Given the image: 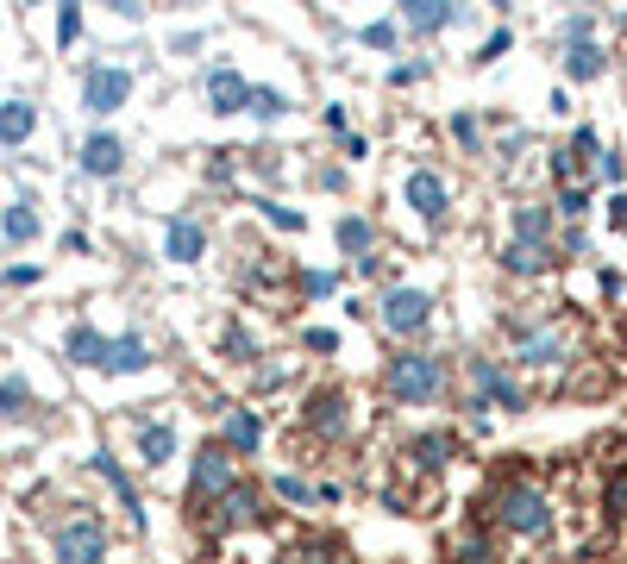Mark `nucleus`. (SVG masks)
<instances>
[{
    "label": "nucleus",
    "mask_w": 627,
    "mask_h": 564,
    "mask_svg": "<svg viewBox=\"0 0 627 564\" xmlns=\"http://www.w3.org/2000/svg\"><path fill=\"white\" fill-rule=\"evenodd\" d=\"M471 383H477L483 402H496V408H527V389H521L496 358H471Z\"/></svg>",
    "instance_id": "9d476101"
},
{
    "label": "nucleus",
    "mask_w": 627,
    "mask_h": 564,
    "mask_svg": "<svg viewBox=\"0 0 627 564\" xmlns=\"http://www.w3.org/2000/svg\"><path fill=\"white\" fill-rule=\"evenodd\" d=\"M76 163H82V176H120L126 170V145L113 132H88L82 151H76Z\"/></svg>",
    "instance_id": "9b49d317"
},
{
    "label": "nucleus",
    "mask_w": 627,
    "mask_h": 564,
    "mask_svg": "<svg viewBox=\"0 0 627 564\" xmlns=\"http://www.w3.org/2000/svg\"><path fill=\"white\" fill-rule=\"evenodd\" d=\"M452 558H458V564H496V552H490V539H483V533H464Z\"/></svg>",
    "instance_id": "cd10ccee"
},
{
    "label": "nucleus",
    "mask_w": 627,
    "mask_h": 564,
    "mask_svg": "<svg viewBox=\"0 0 627 564\" xmlns=\"http://www.w3.org/2000/svg\"><path fill=\"white\" fill-rule=\"evenodd\" d=\"M546 239H552V207H515V245L546 251Z\"/></svg>",
    "instance_id": "6ab92c4d"
},
{
    "label": "nucleus",
    "mask_w": 627,
    "mask_h": 564,
    "mask_svg": "<svg viewBox=\"0 0 627 564\" xmlns=\"http://www.w3.org/2000/svg\"><path fill=\"white\" fill-rule=\"evenodd\" d=\"M439 389H446V364H439L433 351H396V358L383 364V395L402 402V408H427Z\"/></svg>",
    "instance_id": "f257e3e1"
},
{
    "label": "nucleus",
    "mask_w": 627,
    "mask_h": 564,
    "mask_svg": "<svg viewBox=\"0 0 627 564\" xmlns=\"http://www.w3.org/2000/svg\"><path fill=\"white\" fill-rule=\"evenodd\" d=\"M226 351H239V364L251 358V333H245V326H226Z\"/></svg>",
    "instance_id": "e433bc0d"
},
{
    "label": "nucleus",
    "mask_w": 627,
    "mask_h": 564,
    "mask_svg": "<svg viewBox=\"0 0 627 564\" xmlns=\"http://www.w3.org/2000/svg\"><path fill=\"white\" fill-rule=\"evenodd\" d=\"M51 552H57V564H101V558H107V527H101V514H88V508L63 514V521L51 527Z\"/></svg>",
    "instance_id": "7ed1b4c3"
},
{
    "label": "nucleus",
    "mask_w": 627,
    "mask_h": 564,
    "mask_svg": "<svg viewBox=\"0 0 627 564\" xmlns=\"http://www.w3.org/2000/svg\"><path fill=\"white\" fill-rule=\"evenodd\" d=\"M201 245H207L201 220H170V232H164V251L176 257V264H195V257H201Z\"/></svg>",
    "instance_id": "aec40b11"
},
{
    "label": "nucleus",
    "mask_w": 627,
    "mask_h": 564,
    "mask_svg": "<svg viewBox=\"0 0 627 564\" xmlns=\"http://www.w3.org/2000/svg\"><path fill=\"white\" fill-rule=\"evenodd\" d=\"M38 201H26V195H19V201H7V207H0V239H7V245H32L38 239Z\"/></svg>",
    "instance_id": "dca6fc26"
},
{
    "label": "nucleus",
    "mask_w": 627,
    "mask_h": 564,
    "mask_svg": "<svg viewBox=\"0 0 627 564\" xmlns=\"http://www.w3.org/2000/svg\"><path fill=\"white\" fill-rule=\"evenodd\" d=\"M26 282H38V270H32V264H19V270H7V289H26Z\"/></svg>",
    "instance_id": "a19ab883"
},
{
    "label": "nucleus",
    "mask_w": 627,
    "mask_h": 564,
    "mask_svg": "<svg viewBox=\"0 0 627 564\" xmlns=\"http://www.w3.org/2000/svg\"><path fill=\"white\" fill-rule=\"evenodd\" d=\"M38 132V107L32 101H0V145H26V138Z\"/></svg>",
    "instance_id": "a211bd4d"
},
{
    "label": "nucleus",
    "mask_w": 627,
    "mask_h": 564,
    "mask_svg": "<svg viewBox=\"0 0 627 564\" xmlns=\"http://www.w3.org/2000/svg\"><path fill=\"white\" fill-rule=\"evenodd\" d=\"M364 44H370V51H389V44H396V26H383V19H377V26H364Z\"/></svg>",
    "instance_id": "72a5a7b5"
},
{
    "label": "nucleus",
    "mask_w": 627,
    "mask_h": 564,
    "mask_svg": "<svg viewBox=\"0 0 627 564\" xmlns=\"http://www.w3.org/2000/svg\"><path fill=\"white\" fill-rule=\"evenodd\" d=\"M609 514H615V521H627V470L609 483Z\"/></svg>",
    "instance_id": "473e14b6"
},
{
    "label": "nucleus",
    "mask_w": 627,
    "mask_h": 564,
    "mask_svg": "<svg viewBox=\"0 0 627 564\" xmlns=\"http://www.w3.org/2000/svg\"><path fill=\"white\" fill-rule=\"evenodd\" d=\"M32 414V383L26 376H0V420H26Z\"/></svg>",
    "instance_id": "4be33fe9"
},
{
    "label": "nucleus",
    "mask_w": 627,
    "mask_h": 564,
    "mask_svg": "<svg viewBox=\"0 0 627 564\" xmlns=\"http://www.w3.org/2000/svg\"><path fill=\"white\" fill-rule=\"evenodd\" d=\"M95 470H101V477H107L113 489H120V502H126V514H132V521H138V496H132V477H126V470H120V458H113V452H95Z\"/></svg>",
    "instance_id": "b1692460"
},
{
    "label": "nucleus",
    "mask_w": 627,
    "mask_h": 564,
    "mask_svg": "<svg viewBox=\"0 0 627 564\" xmlns=\"http://www.w3.org/2000/svg\"><path fill=\"white\" fill-rule=\"evenodd\" d=\"M333 270H308V276H301V295H333Z\"/></svg>",
    "instance_id": "2f4dec72"
},
{
    "label": "nucleus",
    "mask_w": 627,
    "mask_h": 564,
    "mask_svg": "<svg viewBox=\"0 0 627 564\" xmlns=\"http://www.w3.org/2000/svg\"><path fill=\"white\" fill-rule=\"evenodd\" d=\"M232 483H239V464H232V452H226L220 439L201 445V452H195V470H189V502H220Z\"/></svg>",
    "instance_id": "423d86ee"
},
{
    "label": "nucleus",
    "mask_w": 627,
    "mask_h": 564,
    "mask_svg": "<svg viewBox=\"0 0 627 564\" xmlns=\"http://www.w3.org/2000/svg\"><path fill=\"white\" fill-rule=\"evenodd\" d=\"M207 521H214V533H239V527H258V521H264V496H258V489H245V483H232L226 496L214 502V514H207Z\"/></svg>",
    "instance_id": "1a4fd4ad"
},
{
    "label": "nucleus",
    "mask_w": 627,
    "mask_h": 564,
    "mask_svg": "<svg viewBox=\"0 0 627 564\" xmlns=\"http://www.w3.org/2000/svg\"><path fill=\"white\" fill-rule=\"evenodd\" d=\"M82 38V7H63L57 13V44H76Z\"/></svg>",
    "instance_id": "7c9ffc66"
},
{
    "label": "nucleus",
    "mask_w": 627,
    "mask_h": 564,
    "mask_svg": "<svg viewBox=\"0 0 627 564\" xmlns=\"http://www.w3.org/2000/svg\"><path fill=\"white\" fill-rule=\"evenodd\" d=\"M220 445L232 458H251L264 445V420H258V408H232L226 414V427H220Z\"/></svg>",
    "instance_id": "f8f14e48"
},
{
    "label": "nucleus",
    "mask_w": 627,
    "mask_h": 564,
    "mask_svg": "<svg viewBox=\"0 0 627 564\" xmlns=\"http://www.w3.org/2000/svg\"><path fill=\"white\" fill-rule=\"evenodd\" d=\"M408 201H414V214L433 220V226L452 214V195H446V182H439L433 170H414V176H408Z\"/></svg>",
    "instance_id": "ddd939ff"
},
{
    "label": "nucleus",
    "mask_w": 627,
    "mask_h": 564,
    "mask_svg": "<svg viewBox=\"0 0 627 564\" xmlns=\"http://www.w3.org/2000/svg\"><path fill=\"white\" fill-rule=\"evenodd\" d=\"M565 358H571V339H565V326H552V320L527 326L521 345H515V364H527V370H552V364H565Z\"/></svg>",
    "instance_id": "0eeeda50"
},
{
    "label": "nucleus",
    "mask_w": 627,
    "mask_h": 564,
    "mask_svg": "<svg viewBox=\"0 0 627 564\" xmlns=\"http://www.w3.org/2000/svg\"><path fill=\"white\" fill-rule=\"evenodd\" d=\"M609 214H615V226H627V195H615V201H609Z\"/></svg>",
    "instance_id": "79ce46f5"
},
{
    "label": "nucleus",
    "mask_w": 627,
    "mask_h": 564,
    "mask_svg": "<svg viewBox=\"0 0 627 564\" xmlns=\"http://www.w3.org/2000/svg\"><path fill=\"white\" fill-rule=\"evenodd\" d=\"M408 452H414V464H421V470H439V464L458 452V439H452V433H421Z\"/></svg>",
    "instance_id": "5701e85b"
},
{
    "label": "nucleus",
    "mask_w": 627,
    "mask_h": 564,
    "mask_svg": "<svg viewBox=\"0 0 627 564\" xmlns=\"http://www.w3.org/2000/svg\"><path fill=\"white\" fill-rule=\"evenodd\" d=\"M308 351H339V333L333 326H308Z\"/></svg>",
    "instance_id": "f704fd0d"
},
{
    "label": "nucleus",
    "mask_w": 627,
    "mask_h": 564,
    "mask_svg": "<svg viewBox=\"0 0 627 564\" xmlns=\"http://www.w3.org/2000/svg\"><path fill=\"white\" fill-rule=\"evenodd\" d=\"M251 113H258V120H283L289 101H283L276 88H251Z\"/></svg>",
    "instance_id": "c85d7f7f"
},
{
    "label": "nucleus",
    "mask_w": 627,
    "mask_h": 564,
    "mask_svg": "<svg viewBox=\"0 0 627 564\" xmlns=\"http://www.w3.org/2000/svg\"><path fill=\"white\" fill-rule=\"evenodd\" d=\"M333 232H339V245H345V251H358V257H370V226H364L358 214H352V220H339Z\"/></svg>",
    "instance_id": "bb28decb"
},
{
    "label": "nucleus",
    "mask_w": 627,
    "mask_h": 564,
    "mask_svg": "<svg viewBox=\"0 0 627 564\" xmlns=\"http://www.w3.org/2000/svg\"><path fill=\"white\" fill-rule=\"evenodd\" d=\"M308 433L314 439H345L352 433V395L345 389H314L308 395Z\"/></svg>",
    "instance_id": "6e6552de"
},
{
    "label": "nucleus",
    "mask_w": 627,
    "mask_h": 564,
    "mask_svg": "<svg viewBox=\"0 0 627 564\" xmlns=\"http://www.w3.org/2000/svg\"><path fill=\"white\" fill-rule=\"evenodd\" d=\"M207 101L214 113H251V82L239 69H207Z\"/></svg>",
    "instance_id": "4468645a"
},
{
    "label": "nucleus",
    "mask_w": 627,
    "mask_h": 564,
    "mask_svg": "<svg viewBox=\"0 0 627 564\" xmlns=\"http://www.w3.org/2000/svg\"><path fill=\"white\" fill-rule=\"evenodd\" d=\"M571 157H577V163H590V157H596V132H590V126L571 138Z\"/></svg>",
    "instance_id": "c9c22d12"
},
{
    "label": "nucleus",
    "mask_w": 627,
    "mask_h": 564,
    "mask_svg": "<svg viewBox=\"0 0 627 564\" xmlns=\"http://www.w3.org/2000/svg\"><path fill=\"white\" fill-rule=\"evenodd\" d=\"M452 19H458V7H433V0H414V7H408L414 32H439V26H452Z\"/></svg>",
    "instance_id": "393cba45"
},
{
    "label": "nucleus",
    "mask_w": 627,
    "mask_h": 564,
    "mask_svg": "<svg viewBox=\"0 0 627 564\" xmlns=\"http://www.w3.org/2000/svg\"><path fill=\"white\" fill-rule=\"evenodd\" d=\"M276 496H283V502H314L320 489H314V483H301V477H276ZM320 502H327V496H320Z\"/></svg>",
    "instance_id": "c756f323"
},
{
    "label": "nucleus",
    "mask_w": 627,
    "mask_h": 564,
    "mask_svg": "<svg viewBox=\"0 0 627 564\" xmlns=\"http://www.w3.org/2000/svg\"><path fill=\"white\" fill-rule=\"evenodd\" d=\"M132 101V69L126 63H88L82 69V107L88 113H120Z\"/></svg>",
    "instance_id": "39448f33"
},
{
    "label": "nucleus",
    "mask_w": 627,
    "mask_h": 564,
    "mask_svg": "<svg viewBox=\"0 0 627 564\" xmlns=\"http://www.w3.org/2000/svg\"><path fill=\"white\" fill-rule=\"evenodd\" d=\"M69 364L101 370V364H107V333H95V326H76V333H69Z\"/></svg>",
    "instance_id": "412c9836"
},
{
    "label": "nucleus",
    "mask_w": 627,
    "mask_h": 564,
    "mask_svg": "<svg viewBox=\"0 0 627 564\" xmlns=\"http://www.w3.org/2000/svg\"><path fill=\"white\" fill-rule=\"evenodd\" d=\"M276 564H339V546H333V539H308V546L283 552Z\"/></svg>",
    "instance_id": "a878e982"
},
{
    "label": "nucleus",
    "mask_w": 627,
    "mask_h": 564,
    "mask_svg": "<svg viewBox=\"0 0 627 564\" xmlns=\"http://www.w3.org/2000/svg\"><path fill=\"white\" fill-rule=\"evenodd\" d=\"M584 207H590V195H584V188L571 182V188H565V207H559V214H584Z\"/></svg>",
    "instance_id": "58836bf2"
},
{
    "label": "nucleus",
    "mask_w": 627,
    "mask_h": 564,
    "mask_svg": "<svg viewBox=\"0 0 627 564\" xmlns=\"http://www.w3.org/2000/svg\"><path fill=\"white\" fill-rule=\"evenodd\" d=\"M170 458H176V427L170 420H138V464L164 470Z\"/></svg>",
    "instance_id": "2eb2a0df"
},
{
    "label": "nucleus",
    "mask_w": 627,
    "mask_h": 564,
    "mask_svg": "<svg viewBox=\"0 0 627 564\" xmlns=\"http://www.w3.org/2000/svg\"><path fill=\"white\" fill-rule=\"evenodd\" d=\"M508 51V32H490V44H483V63H496Z\"/></svg>",
    "instance_id": "ea45409f"
},
{
    "label": "nucleus",
    "mask_w": 627,
    "mask_h": 564,
    "mask_svg": "<svg viewBox=\"0 0 627 564\" xmlns=\"http://www.w3.org/2000/svg\"><path fill=\"white\" fill-rule=\"evenodd\" d=\"M490 521L515 539H546L552 533V502H546V489H533V483H502L490 496Z\"/></svg>",
    "instance_id": "f03ea898"
},
{
    "label": "nucleus",
    "mask_w": 627,
    "mask_h": 564,
    "mask_svg": "<svg viewBox=\"0 0 627 564\" xmlns=\"http://www.w3.org/2000/svg\"><path fill=\"white\" fill-rule=\"evenodd\" d=\"M452 138H464V145H477V120H471V113H452Z\"/></svg>",
    "instance_id": "4c0bfd02"
},
{
    "label": "nucleus",
    "mask_w": 627,
    "mask_h": 564,
    "mask_svg": "<svg viewBox=\"0 0 627 564\" xmlns=\"http://www.w3.org/2000/svg\"><path fill=\"white\" fill-rule=\"evenodd\" d=\"M377 326H383V333H396V339L427 333V326H433V295H427V289H383Z\"/></svg>",
    "instance_id": "20e7f679"
},
{
    "label": "nucleus",
    "mask_w": 627,
    "mask_h": 564,
    "mask_svg": "<svg viewBox=\"0 0 627 564\" xmlns=\"http://www.w3.org/2000/svg\"><path fill=\"white\" fill-rule=\"evenodd\" d=\"M107 376H132V370H151V345L138 339V333H126V339H107V364H101Z\"/></svg>",
    "instance_id": "f3484780"
}]
</instances>
